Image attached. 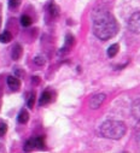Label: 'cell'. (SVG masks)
<instances>
[{"label":"cell","mask_w":140,"mask_h":153,"mask_svg":"<svg viewBox=\"0 0 140 153\" xmlns=\"http://www.w3.org/2000/svg\"><path fill=\"white\" fill-rule=\"evenodd\" d=\"M34 102H35V93L33 92V93H30V95H29V99H28V101H27V105H28V107H29V108H33V106H34Z\"/></svg>","instance_id":"17"},{"label":"cell","mask_w":140,"mask_h":153,"mask_svg":"<svg viewBox=\"0 0 140 153\" xmlns=\"http://www.w3.org/2000/svg\"><path fill=\"white\" fill-rule=\"evenodd\" d=\"M132 114L138 121H140V98L133 101V104H132Z\"/></svg>","instance_id":"5"},{"label":"cell","mask_w":140,"mask_h":153,"mask_svg":"<svg viewBox=\"0 0 140 153\" xmlns=\"http://www.w3.org/2000/svg\"><path fill=\"white\" fill-rule=\"evenodd\" d=\"M135 137H136L138 143H140V121H139V124L135 128Z\"/></svg>","instance_id":"20"},{"label":"cell","mask_w":140,"mask_h":153,"mask_svg":"<svg viewBox=\"0 0 140 153\" xmlns=\"http://www.w3.org/2000/svg\"><path fill=\"white\" fill-rule=\"evenodd\" d=\"M33 82H34L35 85H38V83L40 82V80H39V77H36V76H35V77H33Z\"/></svg>","instance_id":"22"},{"label":"cell","mask_w":140,"mask_h":153,"mask_svg":"<svg viewBox=\"0 0 140 153\" xmlns=\"http://www.w3.org/2000/svg\"><path fill=\"white\" fill-rule=\"evenodd\" d=\"M105 98H106V95H105L104 93L94 94V95L91 98V100H89V107H91L92 110L99 108V107L103 105V102L105 101Z\"/></svg>","instance_id":"4"},{"label":"cell","mask_w":140,"mask_h":153,"mask_svg":"<svg viewBox=\"0 0 140 153\" xmlns=\"http://www.w3.org/2000/svg\"><path fill=\"white\" fill-rule=\"evenodd\" d=\"M48 11H50V13H51L52 17H57L59 15V7L54 3H51L48 5Z\"/></svg>","instance_id":"13"},{"label":"cell","mask_w":140,"mask_h":153,"mask_svg":"<svg viewBox=\"0 0 140 153\" xmlns=\"http://www.w3.org/2000/svg\"><path fill=\"white\" fill-rule=\"evenodd\" d=\"M117 22L108 11H97L93 16V33L100 40H109L117 34Z\"/></svg>","instance_id":"1"},{"label":"cell","mask_w":140,"mask_h":153,"mask_svg":"<svg viewBox=\"0 0 140 153\" xmlns=\"http://www.w3.org/2000/svg\"><path fill=\"white\" fill-rule=\"evenodd\" d=\"M6 130H7V127L5 123H0V136H3L6 134Z\"/></svg>","instance_id":"21"},{"label":"cell","mask_w":140,"mask_h":153,"mask_svg":"<svg viewBox=\"0 0 140 153\" xmlns=\"http://www.w3.org/2000/svg\"><path fill=\"white\" fill-rule=\"evenodd\" d=\"M7 85L12 91H18V88L21 87L19 80L17 77H15V76H9L7 77Z\"/></svg>","instance_id":"6"},{"label":"cell","mask_w":140,"mask_h":153,"mask_svg":"<svg viewBox=\"0 0 140 153\" xmlns=\"http://www.w3.org/2000/svg\"><path fill=\"white\" fill-rule=\"evenodd\" d=\"M34 63L36 64V65H39V66H42L45 63H46V59H45V57H42V56H36L34 58Z\"/></svg>","instance_id":"16"},{"label":"cell","mask_w":140,"mask_h":153,"mask_svg":"<svg viewBox=\"0 0 140 153\" xmlns=\"http://www.w3.org/2000/svg\"><path fill=\"white\" fill-rule=\"evenodd\" d=\"M22 52H23L22 46H21L19 44H16V45L12 47V51H11V57H12V59H13V60H18V59L21 58V56H22Z\"/></svg>","instance_id":"7"},{"label":"cell","mask_w":140,"mask_h":153,"mask_svg":"<svg viewBox=\"0 0 140 153\" xmlns=\"http://www.w3.org/2000/svg\"><path fill=\"white\" fill-rule=\"evenodd\" d=\"M34 148H35L34 139H29V140L25 142V145H24V151H25V152H30V151H33Z\"/></svg>","instance_id":"14"},{"label":"cell","mask_w":140,"mask_h":153,"mask_svg":"<svg viewBox=\"0 0 140 153\" xmlns=\"http://www.w3.org/2000/svg\"><path fill=\"white\" fill-rule=\"evenodd\" d=\"M21 4V0H9V6L11 9H16Z\"/></svg>","instance_id":"19"},{"label":"cell","mask_w":140,"mask_h":153,"mask_svg":"<svg viewBox=\"0 0 140 153\" xmlns=\"http://www.w3.org/2000/svg\"><path fill=\"white\" fill-rule=\"evenodd\" d=\"M34 145H35V148H45V141H44V137L42 136H38V137H34Z\"/></svg>","instance_id":"12"},{"label":"cell","mask_w":140,"mask_h":153,"mask_svg":"<svg viewBox=\"0 0 140 153\" xmlns=\"http://www.w3.org/2000/svg\"><path fill=\"white\" fill-rule=\"evenodd\" d=\"M21 24H22L23 27H29V25L31 24V18H30L29 16H27V15L22 16V17H21Z\"/></svg>","instance_id":"15"},{"label":"cell","mask_w":140,"mask_h":153,"mask_svg":"<svg viewBox=\"0 0 140 153\" xmlns=\"http://www.w3.org/2000/svg\"><path fill=\"white\" fill-rule=\"evenodd\" d=\"M12 40V35L10 31H4L3 34H0V42L3 44H7Z\"/></svg>","instance_id":"10"},{"label":"cell","mask_w":140,"mask_h":153,"mask_svg":"<svg viewBox=\"0 0 140 153\" xmlns=\"http://www.w3.org/2000/svg\"><path fill=\"white\" fill-rule=\"evenodd\" d=\"M65 40H66V41H65V46H68V47L71 46V45L74 44V36L70 35V34H68L66 37H65Z\"/></svg>","instance_id":"18"},{"label":"cell","mask_w":140,"mask_h":153,"mask_svg":"<svg viewBox=\"0 0 140 153\" xmlns=\"http://www.w3.org/2000/svg\"><path fill=\"white\" fill-rule=\"evenodd\" d=\"M28 120H29V113H28V111H27V110H22V111L19 112V114H18V122L22 123V124H25V123L28 122Z\"/></svg>","instance_id":"9"},{"label":"cell","mask_w":140,"mask_h":153,"mask_svg":"<svg viewBox=\"0 0 140 153\" xmlns=\"http://www.w3.org/2000/svg\"><path fill=\"white\" fill-rule=\"evenodd\" d=\"M126 131H127V127L121 121H106L100 127L101 135L106 139H112V140L122 139Z\"/></svg>","instance_id":"2"},{"label":"cell","mask_w":140,"mask_h":153,"mask_svg":"<svg viewBox=\"0 0 140 153\" xmlns=\"http://www.w3.org/2000/svg\"><path fill=\"white\" fill-rule=\"evenodd\" d=\"M128 27H129V30H130L132 33L140 34V11L133 13V15L129 17Z\"/></svg>","instance_id":"3"},{"label":"cell","mask_w":140,"mask_h":153,"mask_svg":"<svg viewBox=\"0 0 140 153\" xmlns=\"http://www.w3.org/2000/svg\"><path fill=\"white\" fill-rule=\"evenodd\" d=\"M118 50H120V46H118V44H114V45H111V46L108 48V56H109L110 58L115 57V56L117 54Z\"/></svg>","instance_id":"11"},{"label":"cell","mask_w":140,"mask_h":153,"mask_svg":"<svg viewBox=\"0 0 140 153\" xmlns=\"http://www.w3.org/2000/svg\"><path fill=\"white\" fill-rule=\"evenodd\" d=\"M51 101V93L50 92H44L42 94H41V98H40V100H39V105H46V104H48Z\"/></svg>","instance_id":"8"}]
</instances>
